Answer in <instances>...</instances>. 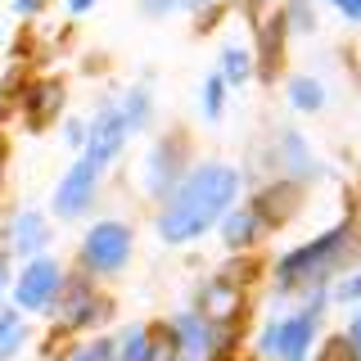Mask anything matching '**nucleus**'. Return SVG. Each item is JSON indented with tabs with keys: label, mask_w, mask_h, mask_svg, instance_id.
<instances>
[{
	"label": "nucleus",
	"mask_w": 361,
	"mask_h": 361,
	"mask_svg": "<svg viewBox=\"0 0 361 361\" xmlns=\"http://www.w3.org/2000/svg\"><path fill=\"white\" fill-rule=\"evenodd\" d=\"M348 343H353V353H357V361H361V316L348 325Z\"/></svg>",
	"instance_id": "b1692460"
},
{
	"label": "nucleus",
	"mask_w": 361,
	"mask_h": 361,
	"mask_svg": "<svg viewBox=\"0 0 361 361\" xmlns=\"http://www.w3.org/2000/svg\"><path fill=\"white\" fill-rule=\"evenodd\" d=\"M122 118H127L131 131L145 127V118H149V90H145V86H135L131 95H127V104H122Z\"/></svg>",
	"instance_id": "a211bd4d"
},
{
	"label": "nucleus",
	"mask_w": 361,
	"mask_h": 361,
	"mask_svg": "<svg viewBox=\"0 0 361 361\" xmlns=\"http://www.w3.org/2000/svg\"><path fill=\"white\" fill-rule=\"evenodd\" d=\"M176 167H180V140H163L158 149L149 154V190H172L176 185Z\"/></svg>",
	"instance_id": "9b49d317"
},
{
	"label": "nucleus",
	"mask_w": 361,
	"mask_h": 361,
	"mask_svg": "<svg viewBox=\"0 0 361 361\" xmlns=\"http://www.w3.org/2000/svg\"><path fill=\"white\" fill-rule=\"evenodd\" d=\"M343 248H348V231L338 226V231L330 235H321V240H312V244H302L298 253H289L285 262L276 267V276H280V285L285 289H307V285H321L325 276L338 267V257H343Z\"/></svg>",
	"instance_id": "f03ea898"
},
{
	"label": "nucleus",
	"mask_w": 361,
	"mask_h": 361,
	"mask_svg": "<svg viewBox=\"0 0 361 361\" xmlns=\"http://www.w3.org/2000/svg\"><path fill=\"white\" fill-rule=\"evenodd\" d=\"M199 312L208 316L217 330H231L235 316H240V285H231V280H221V285H212L208 293H203Z\"/></svg>",
	"instance_id": "1a4fd4ad"
},
{
	"label": "nucleus",
	"mask_w": 361,
	"mask_h": 361,
	"mask_svg": "<svg viewBox=\"0 0 361 361\" xmlns=\"http://www.w3.org/2000/svg\"><path fill=\"white\" fill-rule=\"evenodd\" d=\"M127 118H122V109H104L95 122H90V145H86V158H95L99 167L113 163V158L122 154V145H127Z\"/></svg>",
	"instance_id": "6e6552de"
},
{
	"label": "nucleus",
	"mask_w": 361,
	"mask_h": 361,
	"mask_svg": "<svg viewBox=\"0 0 361 361\" xmlns=\"http://www.w3.org/2000/svg\"><path fill=\"white\" fill-rule=\"evenodd\" d=\"M95 180H99V163L95 158H77V163L68 167V176L59 180V190H54V212H59V217L86 212L90 199H95Z\"/></svg>",
	"instance_id": "423d86ee"
},
{
	"label": "nucleus",
	"mask_w": 361,
	"mask_h": 361,
	"mask_svg": "<svg viewBox=\"0 0 361 361\" xmlns=\"http://www.w3.org/2000/svg\"><path fill=\"white\" fill-rule=\"evenodd\" d=\"M240 195V172L226 163H199L190 167L185 176L176 180L172 199L163 203V217H158V235L167 244H185V240H199L203 231H212L226 208Z\"/></svg>",
	"instance_id": "f257e3e1"
},
{
	"label": "nucleus",
	"mask_w": 361,
	"mask_h": 361,
	"mask_svg": "<svg viewBox=\"0 0 361 361\" xmlns=\"http://www.w3.org/2000/svg\"><path fill=\"white\" fill-rule=\"evenodd\" d=\"M289 99H293V109L316 113L325 104V90H321V82H312V77H293V82H289Z\"/></svg>",
	"instance_id": "dca6fc26"
},
{
	"label": "nucleus",
	"mask_w": 361,
	"mask_h": 361,
	"mask_svg": "<svg viewBox=\"0 0 361 361\" xmlns=\"http://www.w3.org/2000/svg\"><path fill=\"white\" fill-rule=\"evenodd\" d=\"M248 73H253V59H248L244 50H226L221 54V77H226V82L240 86V82H248Z\"/></svg>",
	"instance_id": "6ab92c4d"
},
{
	"label": "nucleus",
	"mask_w": 361,
	"mask_h": 361,
	"mask_svg": "<svg viewBox=\"0 0 361 361\" xmlns=\"http://www.w3.org/2000/svg\"><path fill=\"white\" fill-rule=\"evenodd\" d=\"M59 104H63V86L59 82H41L27 95V122H32V127H45V122L59 113Z\"/></svg>",
	"instance_id": "ddd939ff"
},
{
	"label": "nucleus",
	"mask_w": 361,
	"mask_h": 361,
	"mask_svg": "<svg viewBox=\"0 0 361 361\" xmlns=\"http://www.w3.org/2000/svg\"><path fill=\"white\" fill-rule=\"evenodd\" d=\"M41 9V0H18V14H37Z\"/></svg>",
	"instance_id": "a878e982"
},
{
	"label": "nucleus",
	"mask_w": 361,
	"mask_h": 361,
	"mask_svg": "<svg viewBox=\"0 0 361 361\" xmlns=\"http://www.w3.org/2000/svg\"><path fill=\"white\" fill-rule=\"evenodd\" d=\"M145 361H180V338H176V330H154Z\"/></svg>",
	"instance_id": "f3484780"
},
{
	"label": "nucleus",
	"mask_w": 361,
	"mask_h": 361,
	"mask_svg": "<svg viewBox=\"0 0 361 361\" xmlns=\"http://www.w3.org/2000/svg\"><path fill=\"white\" fill-rule=\"evenodd\" d=\"M5 276H9V262H5V253H0V289H5Z\"/></svg>",
	"instance_id": "cd10ccee"
},
{
	"label": "nucleus",
	"mask_w": 361,
	"mask_h": 361,
	"mask_svg": "<svg viewBox=\"0 0 361 361\" xmlns=\"http://www.w3.org/2000/svg\"><path fill=\"white\" fill-rule=\"evenodd\" d=\"M280 41H285V23L271 18L262 27V77H276L280 68Z\"/></svg>",
	"instance_id": "2eb2a0df"
},
{
	"label": "nucleus",
	"mask_w": 361,
	"mask_h": 361,
	"mask_svg": "<svg viewBox=\"0 0 361 361\" xmlns=\"http://www.w3.org/2000/svg\"><path fill=\"white\" fill-rule=\"evenodd\" d=\"M0 180H5V149H0Z\"/></svg>",
	"instance_id": "c85d7f7f"
},
{
	"label": "nucleus",
	"mask_w": 361,
	"mask_h": 361,
	"mask_svg": "<svg viewBox=\"0 0 361 361\" xmlns=\"http://www.w3.org/2000/svg\"><path fill=\"white\" fill-rule=\"evenodd\" d=\"M45 248V217L41 212H23L14 221V253L18 257H37Z\"/></svg>",
	"instance_id": "f8f14e48"
},
{
	"label": "nucleus",
	"mask_w": 361,
	"mask_h": 361,
	"mask_svg": "<svg viewBox=\"0 0 361 361\" xmlns=\"http://www.w3.org/2000/svg\"><path fill=\"white\" fill-rule=\"evenodd\" d=\"M90 5H95V0H68V9H73V14H86Z\"/></svg>",
	"instance_id": "bb28decb"
},
{
	"label": "nucleus",
	"mask_w": 361,
	"mask_h": 361,
	"mask_svg": "<svg viewBox=\"0 0 361 361\" xmlns=\"http://www.w3.org/2000/svg\"><path fill=\"white\" fill-rule=\"evenodd\" d=\"M23 343V330H18V312L0 307V357H9L14 348Z\"/></svg>",
	"instance_id": "412c9836"
},
{
	"label": "nucleus",
	"mask_w": 361,
	"mask_h": 361,
	"mask_svg": "<svg viewBox=\"0 0 361 361\" xmlns=\"http://www.w3.org/2000/svg\"><path fill=\"white\" fill-rule=\"evenodd\" d=\"M131 257V231L122 221H99L90 226V235L82 240V267L90 276H113L122 271Z\"/></svg>",
	"instance_id": "7ed1b4c3"
},
{
	"label": "nucleus",
	"mask_w": 361,
	"mask_h": 361,
	"mask_svg": "<svg viewBox=\"0 0 361 361\" xmlns=\"http://www.w3.org/2000/svg\"><path fill=\"white\" fill-rule=\"evenodd\" d=\"M149 338H154V330H131L127 338H122V348H118V361H145V353H149Z\"/></svg>",
	"instance_id": "aec40b11"
},
{
	"label": "nucleus",
	"mask_w": 361,
	"mask_h": 361,
	"mask_svg": "<svg viewBox=\"0 0 361 361\" xmlns=\"http://www.w3.org/2000/svg\"><path fill=\"white\" fill-rule=\"evenodd\" d=\"M293 199H298V190H293L289 180H280L276 190H267V195L257 199V212H262L267 226H276V221H285V212L293 208Z\"/></svg>",
	"instance_id": "4468645a"
},
{
	"label": "nucleus",
	"mask_w": 361,
	"mask_h": 361,
	"mask_svg": "<svg viewBox=\"0 0 361 361\" xmlns=\"http://www.w3.org/2000/svg\"><path fill=\"white\" fill-rule=\"evenodd\" d=\"M330 5L338 9V14H348V18H357V23H361V0H330Z\"/></svg>",
	"instance_id": "5701e85b"
},
{
	"label": "nucleus",
	"mask_w": 361,
	"mask_h": 361,
	"mask_svg": "<svg viewBox=\"0 0 361 361\" xmlns=\"http://www.w3.org/2000/svg\"><path fill=\"white\" fill-rule=\"evenodd\" d=\"M221 99H226V77H208V82H203V113H208V118H221Z\"/></svg>",
	"instance_id": "4be33fe9"
},
{
	"label": "nucleus",
	"mask_w": 361,
	"mask_h": 361,
	"mask_svg": "<svg viewBox=\"0 0 361 361\" xmlns=\"http://www.w3.org/2000/svg\"><path fill=\"white\" fill-rule=\"evenodd\" d=\"M59 293H63V267L54 257H32L14 285V302L23 312H45L59 302Z\"/></svg>",
	"instance_id": "20e7f679"
},
{
	"label": "nucleus",
	"mask_w": 361,
	"mask_h": 361,
	"mask_svg": "<svg viewBox=\"0 0 361 361\" xmlns=\"http://www.w3.org/2000/svg\"><path fill=\"white\" fill-rule=\"evenodd\" d=\"M316 316H321V298H316L307 312H298V316H289V321L271 325V330L262 334V348H267V353H276V357H285V361H302V357H307V348H312V338H316Z\"/></svg>",
	"instance_id": "39448f33"
},
{
	"label": "nucleus",
	"mask_w": 361,
	"mask_h": 361,
	"mask_svg": "<svg viewBox=\"0 0 361 361\" xmlns=\"http://www.w3.org/2000/svg\"><path fill=\"white\" fill-rule=\"evenodd\" d=\"M262 212L257 208H235V212H226L221 217V235H226V244L231 248H248L257 240V231H262Z\"/></svg>",
	"instance_id": "9d476101"
},
{
	"label": "nucleus",
	"mask_w": 361,
	"mask_h": 361,
	"mask_svg": "<svg viewBox=\"0 0 361 361\" xmlns=\"http://www.w3.org/2000/svg\"><path fill=\"white\" fill-rule=\"evenodd\" d=\"M338 298H361V276H353L343 289H338Z\"/></svg>",
	"instance_id": "393cba45"
},
{
	"label": "nucleus",
	"mask_w": 361,
	"mask_h": 361,
	"mask_svg": "<svg viewBox=\"0 0 361 361\" xmlns=\"http://www.w3.org/2000/svg\"><path fill=\"white\" fill-rule=\"evenodd\" d=\"M59 316H63V325L82 330V325H99V321H109V302L95 293V285H86V276H77V280H63Z\"/></svg>",
	"instance_id": "0eeeda50"
}]
</instances>
